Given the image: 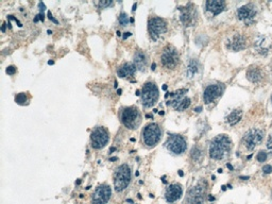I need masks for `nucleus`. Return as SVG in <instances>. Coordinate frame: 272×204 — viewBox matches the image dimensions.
<instances>
[{"label": "nucleus", "mask_w": 272, "mask_h": 204, "mask_svg": "<svg viewBox=\"0 0 272 204\" xmlns=\"http://www.w3.org/2000/svg\"><path fill=\"white\" fill-rule=\"evenodd\" d=\"M263 171L264 173H271L272 172V166L271 165H265V166L263 167Z\"/></svg>", "instance_id": "obj_34"}, {"label": "nucleus", "mask_w": 272, "mask_h": 204, "mask_svg": "<svg viewBox=\"0 0 272 204\" xmlns=\"http://www.w3.org/2000/svg\"><path fill=\"white\" fill-rule=\"evenodd\" d=\"M136 71V67H135L134 63H124L122 66H120L119 69L117 70V74L119 78H127V77H132Z\"/></svg>", "instance_id": "obj_21"}, {"label": "nucleus", "mask_w": 272, "mask_h": 204, "mask_svg": "<svg viewBox=\"0 0 272 204\" xmlns=\"http://www.w3.org/2000/svg\"><path fill=\"white\" fill-rule=\"evenodd\" d=\"M232 140L227 135H217L211 141L209 156L213 159H222L231 152Z\"/></svg>", "instance_id": "obj_1"}, {"label": "nucleus", "mask_w": 272, "mask_h": 204, "mask_svg": "<svg viewBox=\"0 0 272 204\" xmlns=\"http://www.w3.org/2000/svg\"><path fill=\"white\" fill-rule=\"evenodd\" d=\"M201 111H202V108H201V106H198L197 108H195V112H197V113H200Z\"/></svg>", "instance_id": "obj_38"}, {"label": "nucleus", "mask_w": 272, "mask_h": 204, "mask_svg": "<svg viewBox=\"0 0 272 204\" xmlns=\"http://www.w3.org/2000/svg\"><path fill=\"white\" fill-rule=\"evenodd\" d=\"M121 92H122V90H121V89H118V90H117L118 95H121Z\"/></svg>", "instance_id": "obj_53"}, {"label": "nucleus", "mask_w": 272, "mask_h": 204, "mask_svg": "<svg viewBox=\"0 0 272 204\" xmlns=\"http://www.w3.org/2000/svg\"><path fill=\"white\" fill-rule=\"evenodd\" d=\"M127 202H129V203H133V200H131V199H127Z\"/></svg>", "instance_id": "obj_50"}, {"label": "nucleus", "mask_w": 272, "mask_h": 204, "mask_svg": "<svg viewBox=\"0 0 272 204\" xmlns=\"http://www.w3.org/2000/svg\"><path fill=\"white\" fill-rule=\"evenodd\" d=\"M16 71H17V68H16L15 66H8L7 69H5V72H7L9 76H13V74H15Z\"/></svg>", "instance_id": "obj_30"}, {"label": "nucleus", "mask_w": 272, "mask_h": 204, "mask_svg": "<svg viewBox=\"0 0 272 204\" xmlns=\"http://www.w3.org/2000/svg\"><path fill=\"white\" fill-rule=\"evenodd\" d=\"M255 47H256L257 51L261 54H267L269 52V49L271 47V42L268 39L267 36H259L258 39L255 43Z\"/></svg>", "instance_id": "obj_22"}, {"label": "nucleus", "mask_w": 272, "mask_h": 204, "mask_svg": "<svg viewBox=\"0 0 272 204\" xmlns=\"http://www.w3.org/2000/svg\"><path fill=\"white\" fill-rule=\"evenodd\" d=\"M206 9L207 11L211 12L213 15L216 16L224 11L225 2L221 1V0H208V1H206Z\"/></svg>", "instance_id": "obj_20"}, {"label": "nucleus", "mask_w": 272, "mask_h": 204, "mask_svg": "<svg viewBox=\"0 0 272 204\" xmlns=\"http://www.w3.org/2000/svg\"><path fill=\"white\" fill-rule=\"evenodd\" d=\"M39 20H41V21H44V20H45V15H44L43 13H39L38 15H36L35 18L33 19V21L34 23H37V21H39Z\"/></svg>", "instance_id": "obj_32"}, {"label": "nucleus", "mask_w": 272, "mask_h": 204, "mask_svg": "<svg viewBox=\"0 0 272 204\" xmlns=\"http://www.w3.org/2000/svg\"><path fill=\"white\" fill-rule=\"evenodd\" d=\"M110 140L108 131L104 127H96L90 134V144L94 149H102L108 145Z\"/></svg>", "instance_id": "obj_7"}, {"label": "nucleus", "mask_w": 272, "mask_h": 204, "mask_svg": "<svg viewBox=\"0 0 272 204\" xmlns=\"http://www.w3.org/2000/svg\"><path fill=\"white\" fill-rule=\"evenodd\" d=\"M161 63L167 69H176L180 64L179 51L173 46H166L161 54Z\"/></svg>", "instance_id": "obj_5"}, {"label": "nucleus", "mask_w": 272, "mask_h": 204, "mask_svg": "<svg viewBox=\"0 0 272 204\" xmlns=\"http://www.w3.org/2000/svg\"><path fill=\"white\" fill-rule=\"evenodd\" d=\"M113 1H100L99 2V5L102 8V9H104V8H108V7H111V5H113Z\"/></svg>", "instance_id": "obj_31"}, {"label": "nucleus", "mask_w": 272, "mask_h": 204, "mask_svg": "<svg viewBox=\"0 0 272 204\" xmlns=\"http://www.w3.org/2000/svg\"><path fill=\"white\" fill-rule=\"evenodd\" d=\"M135 95H136V96H140V90H136V92H135Z\"/></svg>", "instance_id": "obj_44"}, {"label": "nucleus", "mask_w": 272, "mask_h": 204, "mask_svg": "<svg viewBox=\"0 0 272 204\" xmlns=\"http://www.w3.org/2000/svg\"><path fill=\"white\" fill-rule=\"evenodd\" d=\"M180 11H181L180 19L185 27H191V26H193L197 23L198 12H197V8L193 5L189 3L186 7L180 8Z\"/></svg>", "instance_id": "obj_11"}, {"label": "nucleus", "mask_w": 272, "mask_h": 204, "mask_svg": "<svg viewBox=\"0 0 272 204\" xmlns=\"http://www.w3.org/2000/svg\"><path fill=\"white\" fill-rule=\"evenodd\" d=\"M199 68H200V64H199L198 60H196V58L189 60L186 69V74L188 76V78H192L199 71Z\"/></svg>", "instance_id": "obj_23"}, {"label": "nucleus", "mask_w": 272, "mask_h": 204, "mask_svg": "<svg viewBox=\"0 0 272 204\" xmlns=\"http://www.w3.org/2000/svg\"><path fill=\"white\" fill-rule=\"evenodd\" d=\"M119 118L121 124L129 130H136L142 124V115L136 106L121 108Z\"/></svg>", "instance_id": "obj_2"}, {"label": "nucleus", "mask_w": 272, "mask_h": 204, "mask_svg": "<svg viewBox=\"0 0 272 204\" xmlns=\"http://www.w3.org/2000/svg\"><path fill=\"white\" fill-rule=\"evenodd\" d=\"M148 31L153 40H158L167 31L166 20L161 17H152L148 21Z\"/></svg>", "instance_id": "obj_8"}, {"label": "nucleus", "mask_w": 272, "mask_h": 204, "mask_svg": "<svg viewBox=\"0 0 272 204\" xmlns=\"http://www.w3.org/2000/svg\"><path fill=\"white\" fill-rule=\"evenodd\" d=\"M136 9H137V5H136V3H134V5H133V8H132V11L134 12Z\"/></svg>", "instance_id": "obj_40"}, {"label": "nucleus", "mask_w": 272, "mask_h": 204, "mask_svg": "<svg viewBox=\"0 0 272 204\" xmlns=\"http://www.w3.org/2000/svg\"><path fill=\"white\" fill-rule=\"evenodd\" d=\"M38 8H39V11H41V13H43V12L46 10V5H44L43 2H39V3H38Z\"/></svg>", "instance_id": "obj_36"}, {"label": "nucleus", "mask_w": 272, "mask_h": 204, "mask_svg": "<svg viewBox=\"0 0 272 204\" xmlns=\"http://www.w3.org/2000/svg\"><path fill=\"white\" fill-rule=\"evenodd\" d=\"M133 63L136 69L139 71H145L148 66V55L142 50H137L133 55Z\"/></svg>", "instance_id": "obj_18"}, {"label": "nucleus", "mask_w": 272, "mask_h": 204, "mask_svg": "<svg viewBox=\"0 0 272 204\" xmlns=\"http://www.w3.org/2000/svg\"><path fill=\"white\" fill-rule=\"evenodd\" d=\"M267 148L270 152L272 153V134L268 137V140H267Z\"/></svg>", "instance_id": "obj_33"}, {"label": "nucleus", "mask_w": 272, "mask_h": 204, "mask_svg": "<svg viewBox=\"0 0 272 204\" xmlns=\"http://www.w3.org/2000/svg\"><path fill=\"white\" fill-rule=\"evenodd\" d=\"M179 175H180V177H183V175H184V173H183L182 170H179Z\"/></svg>", "instance_id": "obj_45"}, {"label": "nucleus", "mask_w": 272, "mask_h": 204, "mask_svg": "<svg viewBox=\"0 0 272 204\" xmlns=\"http://www.w3.org/2000/svg\"><path fill=\"white\" fill-rule=\"evenodd\" d=\"M47 33H48V34H52V31H50V30H48V31H47Z\"/></svg>", "instance_id": "obj_56"}, {"label": "nucleus", "mask_w": 272, "mask_h": 204, "mask_svg": "<svg viewBox=\"0 0 272 204\" xmlns=\"http://www.w3.org/2000/svg\"><path fill=\"white\" fill-rule=\"evenodd\" d=\"M241 118H242V111L234 110L233 112L230 113V115L227 117V122L230 126H235L241 120Z\"/></svg>", "instance_id": "obj_24"}, {"label": "nucleus", "mask_w": 272, "mask_h": 204, "mask_svg": "<svg viewBox=\"0 0 272 204\" xmlns=\"http://www.w3.org/2000/svg\"><path fill=\"white\" fill-rule=\"evenodd\" d=\"M131 169L127 164L120 165L114 174V186L117 193L123 191L131 182Z\"/></svg>", "instance_id": "obj_3"}, {"label": "nucleus", "mask_w": 272, "mask_h": 204, "mask_svg": "<svg viewBox=\"0 0 272 204\" xmlns=\"http://www.w3.org/2000/svg\"><path fill=\"white\" fill-rule=\"evenodd\" d=\"M208 200H209V201H214V200H215V198L211 197V196H209V197H208Z\"/></svg>", "instance_id": "obj_48"}, {"label": "nucleus", "mask_w": 272, "mask_h": 204, "mask_svg": "<svg viewBox=\"0 0 272 204\" xmlns=\"http://www.w3.org/2000/svg\"><path fill=\"white\" fill-rule=\"evenodd\" d=\"M48 18H49L50 20H52V21H53L54 24H58V23H59V21H58V20H56L55 18H54L53 16H52V14H51V12H50V11L48 12Z\"/></svg>", "instance_id": "obj_35"}, {"label": "nucleus", "mask_w": 272, "mask_h": 204, "mask_svg": "<svg viewBox=\"0 0 272 204\" xmlns=\"http://www.w3.org/2000/svg\"><path fill=\"white\" fill-rule=\"evenodd\" d=\"M5 26H7V25H5V24H3V25L1 26V31H2L3 33H5Z\"/></svg>", "instance_id": "obj_39"}, {"label": "nucleus", "mask_w": 272, "mask_h": 204, "mask_svg": "<svg viewBox=\"0 0 272 204\" xmlns=\"http://www.w3.org/2000/svg\"><path fill=\"white\" fill-rule=\"evenodd\" d=\"M271 102H272V97H271Z\"/></svg>", "instance_id": "obj_58"}, {"label": "nucleus", "mask_w": 272, "mask_h": 204, "mask_svg": "<svg viewBox=\"0 0 272 204\" xmlns=\"http://www.w3.org/2000/svg\"><path fill=\"white\" fill-rule=\"evenodd\" d=\"M162 137V130L158 124H149L142 130V141L147 147L151 148L158 145Z\"/></svg>", "instance_id": "obj_6"}, {"label": "nucleus", "mask_w": 272, "mask_h": 204, "mask_svg": "<svg viewBox=\"0 0 272 204\" xmlns=\"http://www.w3.org/2000/svg\"><path fill=\"white\" fill-rule=\"evenodd\" d=\"M155 68H156V64L153 63L152 65H151V69H152V70H155Z\"/></svg>", "instance_id": "obj_41"}, {"label": "nucleus", "mask_w": 272, "mask_h": 204, "mask_svg": "<svg viewBox=\"0 0 272 204\" xmlns=\"http://www.w3.org/2000/svg\"><path fill=\"white\" fill-rule=\"evenodd\" d=\"M190 103H191L190 99L187 98V97H184V98H182L181 100H179L178 102H176L172 106L176 108L177 111H179V112H183V111L187 110V108L190 106Z\"/></svg>", "instance_id": "obj_25"}, {"label": "nucleus", "mask_w": 272, "mask_h": 204, "mask_svg": "<svg viewBox=\"0 0 272 204\" xmlns=\"http://www.w3.org/2000/svg\"><path fill=\"white\" fill-rule=\"evenodd\" d=\"M190 156H191V158H192L195 162H199V161H200V159L203 157V152H202V150H201L200 147H198V146L193 147V148L191 149Z\"/></svg>", "instance_id": "obj_27"}, {"label": "nucleus", "mask_w": 272, "mask_h": 204, "mask_svg": "<svg viewBox=\"0 0 272 204\" xmlns=\"http://www.w3.org/2000/svg\"><path fill=\"white\" fill-rule=\"evenodd\" d=\"M263 71L257 66H251L247 70V79L251 83L257 84L263 80Z\"/></svg>", "instance_id": "obj_19"}, {"label": "nucleus", "mask_w": 272, "mask_h": 204, "mask_svg": "<svg viewBox=\"0 0 272 204\" xmlns=\"http://www.w3.org/2000/svg\"><path fill=\"white\" fill-rule=\"evenodd\" d=\"M256 16V10L253 5H242L237 10V17L239 20H242L245 24H250L254 20Z\"/></svg>", "instance_id": "obj_15"}, {"label": "nucleus", "mask_w": 272, "mask_h": 204, "mask_svg": "<svg viewBox=\"0 0 272 204\" xmlns=\"http://www.w3.org/2000/svg\"><path fill=\"white\" fill-rule=\"evenodd\" d=\"M264 138V132L259 129H251L245 134L242 138V144L245 146L248 150H254Z\"/></svg>", "instance_id": "obj_10"}, {"label": "nucleus", "mask_w": 272, "mask_h": 204, "mask_svg": "<svg viewBox=\"0 0 272 204\" xmlns=\"http://www.w3.org/2000/svg\"><path fill=\"white\" fill-rule=\"evenodd\" d=\"M240 179L241 180H248L249 179V177H240Z\"/></svg>", "instance_id": "obj_49"}, {"label": "nucleus", "mask_w": 272, "mask_h": 204, "mask_svg": "<svg viewBox=\"0 0 272 204\" xmlns=\"http://www.w3.org/2000/svg\"><path fill=\"white\" fill-rule=\"evenodd\" d=\"M115 150H116V148H115V147H112V148L110 149V152H114Z\"/></svg>", "instance_id": "obj_47"}, {"label": "nucleus", "mask_w": 272, "mask_h": 204, "mask_svg": "<svg viewBox=\"0 0 272 204\" xmlns=\"http://www.w3.org/2000/svg\"><path fill=\"white\" fill-rule=\"evenodd\" d=\"M30 99L31 97L28 95V93H19L15 96V102L19 105H28Z\"/></svg>", "instance_id": "obj_26"}, {"label": "nucleus", "mask_w": 272, "mask_h": 204, "mask_svg": "<svg viewBox=\"0 0 272 204\" xmlns=\"http://www.w3.org/2000/svg\"><path fill=\"white\" fill-rule=\"evenodd\" d=\"M163 89L166 90V89H167V85H164V86H163Z\"/></svg>", "instance_id": "obj_54"}, {"label": "nucleus", "mask_w": 272, "mask_h": 204, "mask_svg": "<svg viewBox=\"0 0 272 204\" xmlns=\"http://www.w3.org/2000/svg\"><path fill=\"white\" fill-rule=\"evenodd\" d=\"M160 97V93H158V88L156 84L153 82H147L144 84L142 89V103L145 108H151L154 105L158 100Z\"/></svg>", "instance_id": "obj_4"}, {"label": "nucleus", "mask_w": 272, "mask_h": 204, "mask_svg": "<svg viewBox=\"0 0 272 204\" xmlns=\"http://www.w3.org/2000/svg\"><path fill=\"white\" fill-rule=\"evenodd\" d=\"M166 148L170 151L171 153L177 155H180L186 151L187 148V141L182 135L173 134L168 137L166 141Z\"/></svg>", "instance_id": "obj_9"}, {"label": "nucleus", "mask_w": 272, "mask_h": 204, "mask_svg": "<svg viewBox=\"0 0 272 204\" xmlns=\"http://www.w3.org/2000/svg\"><path fill=\"white\" fill-rule=\"evenodd\" d=\"M256 158H257V161H258V162L263 163V162H265L266 159H267V153L264 152V151H261V152L257 154Z\"/></svg>", "instance_id": "obj_29"}, {"label": "nucleus", "mask_w": 272, "mask_h": 204, "mask_svg": "<svg viewBox=\"0 0 272 204\" xmlns=\"http://www.w3.org/2000/svg\"><path fill=\"white\" fill-rule=\"evenodd\" d=\"M227 168H229V169H231V170H233V166H232L231 164H227Z\"/></svg>", "instance_id": "obj_43"}, {"label": "nucleus", "mask_w": 272, "mask_h": 204, "mask_svg": "<svg viewBox=\"0 0 272 204\" xmlns=\"http://www.w3.org/2000/svg\"><path fill=\"white\" fill-rule=\"evenodd\" d=\"M227 189V186H222V190H225Z\"/></svg>", "instance_id": "obj_57"}, {"label": "nucleus", "mask_w": 272, "mask_h": 204, "mask_svg": "<svg viewBox=\"0 0 272 204\" xmlns=\"http://www.w3.org/2000/svg\"><path fill=\"white\" fill-rule=\"evenodd\" d=\"M53 64H54L53 61H48V65H53Z\"/></svg>", "instance_id": "obj_46"}, {"label": "nucleus", "mask_w": 272, "mask_h": 204, "mask_svg": "<svg viewBox=\"0 0 272 204\" xmlns=\"http://www.w3.org/2000/svg\"><path fill=\"white\" fill-rule=\"evenodd\" d=\"M183 189L180 184H171L169 187H167L166 193H165V198L168 203H173L178 201L182 197Z\"/></svg>", "instance_id": "obj_17"}, {"label": "nucleus", "mask_w": 272, "mask_h": 204, "mask_svg": "<svg viewBox=\"0 0 272 204\" xmlns=\"http://www.w3.org/2000/svg\"><path fill=\"white\" fill-rule=\"evenodd\" d=\"M117 35L118 36H121V33H120V31H117Z\"/></svg>", "instance_id": "obj_55"}, {"label": "nucleus", "mask_w": 272, "mask_h": 204, "mask_svg": "<svg viewBox=\"0 0 272 204\" xmlns=\"http://www.w3.org/2000/svg\"><path fill=\"white\" fill-rule=\"evenodd\" d=\"M247 46V42H245V37L241 34H235V35L231 36L227 42V49L232 50V51H240L243 50Z\"/></svg>", "instance_id": "obj_16"}, {"label": "nucleus", "mask_w": 272, "mask_h": 204, "mask_svg": "<svg viewBox=\"0 0 272 204\" xmlns=\"http://www.w3.org/2000/svg\"><path fill=\"white\" fill-rule=\"evenodd\" d=\"M80 183H81V181H80V180H78V181L76 182V184H77V185H79Z\"/></svg>", "instance_id": "obj_52"}, {"label": "nucleus", "mask_w": 272, "mask_h": 204, "mask_svg": "<svg viewBox=\"0 0 272 204\" xmlns=\"http://www.w3.org/2000/svg\"><path fill=\"white\" fill-rule=\"evenodd\" d=\"M118 21H119V24H120V25H121V26L126 27V26L129 24V21H130V20H129L128 15H127V14L124 13V12H122V13H120L119 17H118Z\"/></svg>", "instance_id": "obj_28"}, {"label": "nucleus", "mask_w": 272, "mask_h": 204, "mask_svg": "<svg viewBox=\"0 0 272 204\" xmlns=\"http://www.w3.org/2000/svg\"><path fill=\"white\" fill-rule=\"evenodd\" d=\"M123 34H124V35L122 36V38H123V39H127V38L130 37V36H131V33H130V32H126V33H123Z\"/></svg>", "instance_id": "obj_37"}, {"label": "nucleus", "mask_w": 272, "mask_h": 204, "mask_svg": "<svg viewBox=\"0 0 272 204\" xmlns=\"http://www.w3.org/2000/svg\"><path fill=\"white\" fill-rule=\"evenodd\" d=\"M112 196V188L108 184L99 185L92 195V204H108Z\"/></svg>", "instance_id": "obj_12"}, {"label": "nucleus", "mask_w": 272, "mask_h": 204, "mask_svg": "<svg viewBox=\"0 0 272 204\" xmlns=\"http://www.w3.org/2000/svg\"><path fill=\"white\" fill-rule=\"evenodd\" d=\"M224 92V86L222 84H211L204 89L203 100L206 104L213 103L214 101L218 99Z\"/></svg>", "instance_id": "obj_14"}, {"label": "nucleus", "mask_w": 272, "mask_h": 204, "mask_svg": "<svg viewBox=\"0 0 272 204\" xmlns=\"http://www.w3.org/2000/svg\"><path fill=\"white\" fill-rule=\"evenodd\" d=\"M117 159H118V157L114 156V157H111V158H110V161H111V162H114V161H117Z\"/></svg>", "instance_id": "obj_42"}, {"label": "nucleus", "mask_w": 272, "mask_h": 204, "mask_svg": "<svg viewBox=\"0 0 272 204\" xmlns=\"http://www.w3.org/2000/svg\"><path fill=\"white\" fill-rule=\"evenodd\" d=\"M146 117H147V118H151V117H152V115H150V114H147V115H146Z\"/></svg>", "instance_id": "obj_51"}, {"label": "nucleus", "mask_w": 272, "mask_h": 204, "mask_svg": "<svg viewBox=\"0 0 272 204\" xmlns=\"http://www.w3.org/2000/svg\"><path fill=\"white\" fill-rule=\"evenodd\" d=\"M205 195H206V185L204 186L202 183H200L197 186H193L188 191L186 199L187 204H204Z\"/></svg>", "instance_id": "obj_13"}]
</instances>
